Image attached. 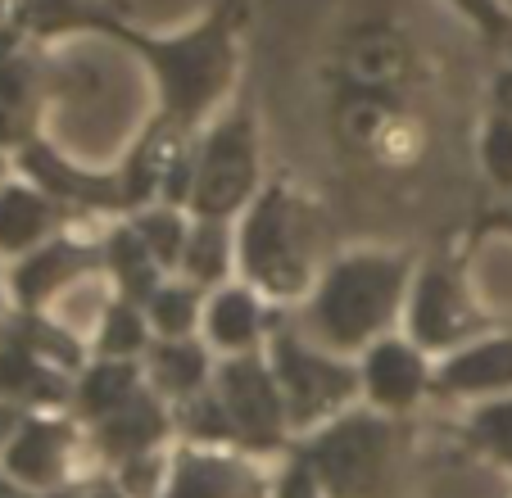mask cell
Returning a JSON list of instances; mask_svg holds the SVG:
<instances>
[{
    "label": "cell",
    "mask_w": 512,
    "mask_h": 498,
    "mask_svg": "<svg viewBox=\"0 0 512 498\" xmlns=\"http://www.w3.org/2000/svg\"><path fill=\"white\" fill-rule=\"evenodd\" d=\"M241 10L245 0H218L195 28L159 37V32L132 28L123 14L100 0L91 10L87 37L114 41L118 50H127L145 68V82L155 91V123H164L177 136H195L236 91V73H241V50H236Z\"/></svg>",
    "instance_id": "cell-1"
},
{
    "label": "cell",
    "mask_w": 512,
    "mask_h": 498,
    "mask_svg": "<svg viewBox=\"0 0 512 498\" xmlns=\"http://www.w3.org/2000/svg\"><path fill=\"white\" fill-rule=\"evenodd\" d=\"M417 254L395 245H358L340 249L322 263L313 290L290 308V317L318 345L358 358L372 340L404 331V308L413 290Z\"/></svg>",
    "instance_id": "cell-2"
},
{
    "label": "cell",
    "mask_w": 512,
    "mask_h": 498,
    "mask_svg": "<svg viewBox=\"0 0 512 498\" xmlns=\"http://www.w3.org/2000/svg\"><path fill=\"white\" fill-rule=\"evenodd\" d=\"M322 272V218L318 204L290 186L286 177H268L250 209L236 218V277L250 281L272 304L295 308L313 290Z\"/></svg>",
    "instance_id": "cell-3"
},
{
    "label": "cell",
    "mask_w": 512,
    "mask_h": 498,
    "mask_svg": "<svg viewBox=\"0 0 512 498\" xmlns=\"http://www.w3.org/2000/svg\"><path fill=\"white\" fill-rule=\"evenodd\" d=\"M290 449L313 467L327 498H404L413 476V417L354 403Z\"/></svg>",
    "instance_id": "cell-4"
},
{
    "label": "cell",
    "mask_w": 512,
    "mask_h": 498,
    "mask_svg": "<svg viewBox=\"0 0 512 498\" xmlns=\"http://www.w3.org/2000/svg\"><path fill=\"white\" fill-rule=\"evenodd\" d=\"M263 127L245 96L227 100L200 132L191 136V218L236 222L263 191Z\"/></svg>",
    "instance_id": "cell-5"
},
{
    "label": "cell",
    "mask_w": 512,
    "mask_h": 498,
    "mask_svg": "<svg viewBox=\"0 0 512 498\" xmlns=\"http://www.w3.org/2000/svg\"><path fill=\"white\" fill-rule=\"evenodd\" d=\"M263 354H268V367L281 385L286 417H290V431L295 435L318 431L322 422H331V417H340L345 408L363 403L358 358L318 345V340L290 317V308L281 313V322L272 326Z\"/></svg>",
    "instance_id": "cell-6"
},
{
    "label": "cell",
    "mask_w": 512,
    "mask_h": 498,
    "mask_svg": "<svg viewBox=\"0 0 512 498\" xmlns=\"http://www.w3.org/2000/svg\"><path fill=\"white\" fill-rule=\"evenodd\" d=\"M404 331L435 358L494 331V313H485L481 299L472 295L467 263L454 249H435V254L417 259L413 290H408L404 308Z\"/></svg>",
    "instance_id": "cell-7"
},
{
    "label": "cell",
    "mask_w": 512,
    "mask_h": 498,
    "mask_svg": "<svg viewBox=\"0 0 512 498\" xmlns=\"http://www.w3.org/2000/svg\"><path fill=\"white\" fill-rule=\"evenodd\" d=\"M213 394L223 399L227 417H232L236 449L254 453V458H281V453L290 449L295 431H290L286 399H281V385H277V376H272L263 349L218 358Z\"/></svg>",
    "instance_id": "cell-8"
},
{
    "label": "cell",
    "mask_w": 512,
    "mask_h": 498,
    "mask_svg": "<svg viewBox=\"0 0 512 498\" xmlns=\"http://www.w3.org/2000/svg\"><path fill=\"white\" fill-rule=\"evenodd\" d=\"M82 453H91L87 431L68 408L28 412L23 431L10 440V449L0 453V467L19 485H28L32 494H50V489L82 476Z\"/></svg>",
    "instance_id": "cell-9"
},
{
    "label": "cell",
    "mask_w": 512,
    "mask_h": 498,
    "mask_svg": "<svg viewBox=\"0 0 512 498\" xmlns=\"http://www.w3.org/2000/svg\"><path fill=\"white\" fill-rule=\"evenodd\" d=\"M100 272V236H78L64 227L59 236L41 240L23 259H14L10 277V308H32V313H50L73 286Z\"/></svg>",
    "instance_id": "cell-10"
},
{
    "label": "cell",
    "mask_w": 512,
    "mask_h": 498,
    "mask_svg": "<svg viewBox=\"0 0 512 498\" xmlns=\"http://www.w3.org/2000/svg\"><path fill=\"white\" fill-rule=\"evenodd\" d=\"M358 381L368 408L413 417L435 399V354H426L408 331H390L358 354Z\"/></svg>",
    "instance_id": "cell-11"
},
{
    "label": "cell",
    "mask_w": 512,
    "mask_h": 498,
    "mask_svg": "<svg viewBox=\"0 0 512 498\" xmlns=\"http://www.w3.org/2000/svg\"><path fill=\"white\" fill-rule=\"evenodd\" d=\"M272 471L245 449H204L177 440L159 498H268Z\"/></svg>",
    "instance_id": "cell-12"
},
{
    "label": "cell",
    "mask_w": 512,
    "mask_h": 498,
    "mask_svg": "<svg viewBox=\"0 0 512 498\" xmlns=\"http://www.w3.org/2000/svg\"><path fill=\"white\" fill-rule=\"evenodd\" d=\"M50 77L37 55V41L19 32V23L0 28V145L19 150L32 136H41V114H46Z\"/></svg>",
    "instance_id": "cell-13"
},
{
    "label": "cell",
    "mask_w": 512,
    "mask_h": 498,
    "mask_svg": "<svg viewBox=\"0 0 512 498\" xmlns=\"http://www.w3.org/2000/svg\"><path fill=\"white\" fill-rule=\"evenodd\" d=\"M512 394V331L494 326L485 336L435 358V403H485Z\"/></svg>",
    "instance_id": "cell-14"
},
{
    "label": "cell",
    "mask_w": 512,
    "mask_h": 498,
    "mask_svg": "<svg viewBox=\"0 0 512 498\" xmlns=\"http://www.w3.org/2000/svg\"><path fill=\"white\" fill-rule=\"evenodd\" d=\"M281 313H286V308L272 304L268 295H259L250 281L232 277V281H223L218 290H209V299H204L200 340L218 358L254 354V349L268 345L272 326L281 322Z\"/></svg>",
    "instance_id": "cell-15"
},
{
    "label": "cell",
    "mask_w": 512,
    "mask_h": 498,
    "mask_svg": "<svg viewBox=\"0 0 512 498\" xmlns=\"http://www.w3.org/2000/svg\"><path fill=\"white\" fill-rule=\"evenodd\" d=\"M87 444L100 467H118V462L145 458V453L173 449L177 444L173 403L159 399V394L145 385V390L136 394V399H127L118 412H109L96 426H87Z\"/></svg>",
    "instance_id": "cell-16"
},
{
    "label": "cell",
    "mask_w": 512,
    "mask_h": 498,
    "mask_svg": "<svg viewBox=\"0 0 512 498\" xmlns=\"http://www.w3.org/2000/svg\"><path fill=\"white\" fill-rule=\"evenodd\" d=\"M0 399L23 403L28 412H59L73 399V372L0 326Z\"/></svg>",
    "instance_id": "cell-17"
},
{
    "label": "cell",
    "mask_w": 512,
    "mask_h": 498,
    "mask_svg": "<svg viewBox=\"0 0 512 498\" xmlns=\"http://www.w3.org/2000/svg\"><path fill=\"white\" fill-rule=\"evenodd\" d=\"M73 218L78 213L64 209L41 186H32L28 177H10L0 186V259H23L41 240L73 227Z\"/></svg>",
    "instance_id": "cell-18"
},
{
    "label": "cell",
    "mask_w": 512,
    "mask_h": 498,
    "mask_svg": "<svg viewBox=\"0 0 512 498\" xmlns=\"http://www.w3.org/2000/svg\"><path fill=\"white\" fill-rule=\"evenodd\" d=\"M145 367V381L159 399L177 403L195 399L200 390L213 385V372H218V354L204 345L200 336H182V340H155V345L145 349L141 358Z\"/></svg>",
    "instance_id": "cell-19"
},
{
    "label": "cell",
    "mask_w": 512,
    "mask_h": 498,
    "mask_svg": "<svg viewBox=\"0 0 512 498\" xmlns=\"http://www.w3.org/2000/svg\"><path fill=\"white\" fill-rule=\"evenodd\" d=\"M100 272H105L114 295L136 299V304H141L164 277H173V272L159 268V259L145 249V240H141V231L132 227V218H109V227L100 231Z\"/></svg>",
    "instance_id": "cell-20"
},
{
    "label": "cell",
    "mask_w": 512,
    "mask_h": 498,
    "mask_svg": "<svg viewBox=\"0 0 512 498\" xmlns=\"http://www.w3.org/2000/svg\"><path fill=\"white\" fill-rule=\"evenodd\" d=\"M145 367L141 363H127V358H87L82 372L73 376V399H68V412L87 426H96L100 417L118 412L127 399L145 390Z\"/></svg>",
    "instance_id": "cell-21"
},
{
    "label": "cell",
    "mask_w": 512,
    "mask_h": 498,
    "mask_svg": "<svg viewBox=\"0 0 512 498\" xmlns=\"http://www.w3.org/2000/svg\"><path fill=\"white\" fill-rule=\"evenodd\" d=\"M177 277L195 281L200 290H218L223 281H232L236 277V222L191 218Z\"/></svg>",
    "instance_id": "cell-22"
},
{
    "label": "cell",
    "mask_w": 512,
    "mask_h": 498,
    "mask_svg": "<svg viewBox=\"0 0 512 498\" xmlns=\"http://www.w3.org/2000/svg\"><path fill=\"white\" fill-rule=\"evenodd\" d=\"M91 358H127V363H141L145 349L155 345V331H150V317L136 299L109 295V304L100 308L96 326H91Z\"/></svg>",
    "instance_id": "cell-23"
},
{
    "label": "cell",
    "mask_w": 512,
    "mask_h": 498,
    "mask_svg": "<svg viewBox=\"0 0 512 498\" xmlns=\"http://www.w3.org/2000/svg\"><path fill=\"white\" fill-rule=\"evenodd\" d=\"M204 299L209 290H200L195 281L186 277H164L150 295L141 299L145 317H150V331L155 340H182V336H200V322H204Z\"/></svg>",
    "instance_id": "cell-24"
},
{
    "label": "cell",
    "mask_w": 512,
    "mask_h": 498,
    "mask_svg": "<svg viewBox=\"0 0 512 498\" xmlns=\"http://www.w3.org/2000/svg\"><path fill=\"white\" fill-rule=\"evenodd\" d=\"M458 435L472 453H481L485 462H494L499 471L512 476V394L485 403H467Z\"/></svg>",
    "instance_id": "cell-25"
},
{
    "label": "cell",
    "mask_w": 512,
    "mask_h": 498,
    "mask_svg": "<svg viewBox=\"0 0 512 498\" xmlns=\"http://www.w3.org/2000/svg\"><path fill=\"white\" fill-rule=\"evenodd\" d=\"M132 218V227L141 231L145 249L159 259V268L164 272H177V263H182V249H186V231H191V213L177 209V204H145V209L127 213Z\"/></svg>",
    "instance_id": "cell-26"
},
{
    "label": "cell",
    "mask_w": 512,
    "mask_h": 498,
    "mask_svg": "<svg viewBox=\"0 0 512 498\" xmlns=\"http://www.w3.org/2000/svg\"><path fill=\"white\" fill-rule=\"evenodd\" d=\"M476 168L499 195H512V118L485 109L476 127Z\"/></svg>",
    "instance_id": "cell-27"
},
{
    "label": "cell",
    "mask_w": 512,
    "mask_h": 498,
    "mask_svg": "<svg viewBox=\"0 0 512 498\" xmlns=\"http://www.w3.org/2000/svg\"><path fill=\"white\" fill-rule=\"evenodd\" d=\"M445 5L476 32V37L490 41V46L503 50L512 41V10L503 0H445Z\"/></svg>",
    "instance_id": "cell-28"
},
{
    "label": "cell",
    "mask_w": 512,
    "mask_h": 498,
    "mask_svg": "<svg viewBox=\"0 0 512 498\" xmlns=\"http://www.w3.org/2000/svg\"><path fill=\"white\" fill-rule=\"evenodd\" d=\"M268 498H327V494H322V485H318L309 462H304L295 449H286L277 462V471H272Z\"/></svg>",
    "instance_id": "cell-29"
},
{
    "label": "cell",
    "mask_w": 512,
    "mask_h": 498,
    "mask_svg": "<svg viewBox=\"0 0 512 498\" xmlns=\"http://www.w3.org/2000/svg\"><path fill=\"white\" fill-rule=\"evenodd\" d=\"M41 498H127V494L114 480V471L105 467V471H82L78 480H68V485L50 489V494H41Z\"/></svg>",
    "instance_id": "cell-30"
},
{
    "label": "cell",
    "mask_w": 512,
    "mask_h": 498,
    "mask_svg": "<svg viewBox=\"0 0 512 498\" xmlns=\"http://www.w3.org/2000/svg\"><path fill=\"white\" fill-rule=\"evenodd\" d=\"M485 109H490V114H508L512 118V59L508 55L494 64L490 82H485Z\"/></svg>",
    "instance_id": "cell-31"
},
{
    "label": "cell",
    "mask_w": 512,
    "mask_h": 498,
    "mask_svg": "<svg viewBox=\"0 0 512 498\" xmlns=\"http://www.w3.org/2000/svg\"><path fill=\"white\" fill-rule=\"evenodd\" d=\"M23 422H28V408L14 399H0V453L10 449V440L23 431Z\"/></svg>",
    "instance_id": "cell-32"
},
{
    "label": "cell",
    "mask_w": 512,
    "mask_h": 498,
    "mask_svg": "<svg viewBox=\"0 0 512 498\" xmlns=\"http://www.w3.org/2000/svg\"><path fill=\"white\" fill-rule=\"evenodd\" d=\"M476 231H508V236H512V195H503V204H494V209L481 218V227H476Z\"/></svg>",
    "instance_id": "cell-33"
},
{
    "label": "cell",
    "mask_w": 512,
    "mask_h": 498,
    "mask_svg": "<svg viewBox=\"0 0 512 498\" xmlns=\"http://www.w3.org/2000/svg\"><path fill=\"white\" fill-rule=\"evenodd\" d=\"M0 498H41V494H32L28 485H19V480H14L10 471L0 467Z\"/></svg>",
    "instance_id": "cell-34"
},
{
    "label": "cell",
    "mask_w": 512,
    "mask_h": 498,
    "mask_svg": "<svg viewBox=\"0 0 512 498\" xmlns=\"http://www.w3.org/2000/svg\"><path fill=\"white\" fill-rule=\"evenodd\" d=\"M10 168H14V154L10 150H5V145H0V186H5V182H10Z\"/></svg>",
    "instance_id": "cell-35"
},
{
    "label": "cell",
    "mask_w": 512,
    "mask_h": 498,
    "mask_svg": "<svg viewBox=\"0 0 512 498\" xmlns=\"http://www.w3.org/2000/svg\"><path fill=\"white\" fill-rule=\"evenodd\" d=\"M10 313V286H5V277H0V317Z\"/></svg>",
    "instance_id": "cell-36"
},
{
    "label": "cell",
    "mask_w": 512,
    "mask_h": 498,
    "mask_svg": "<svg viewBox=\"0 0 512 498\" xmlns=\"http://www.w3.org/2000/svg\"><path fill=\"white\" fill-rule=\"evenodd\" d=\"M10 14H14V0H0V28L10 23Z\"/></svg>",
    "instance_id": "cell-37"
}]
</instances>
